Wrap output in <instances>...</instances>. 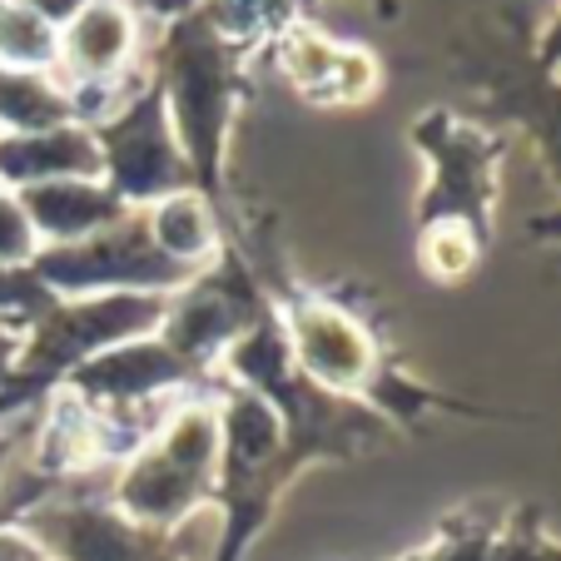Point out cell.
Returning <instances> with one entry per match:
<instances>
[{
  "mask_svg": "<svg viewBox=\"0 0 561 561\" xmlns=\"http://www.w3.org/2000/svg\"><path fill=\"white\" fill-rule=\"evenodd\" d=\"M488 239L472 233L467 224H423L417 229V259H423V274L437 284H457L467 268L482 259Z\"/></svg>",
  "mask_w": 561,
  "mask_h": 561,
  "instance_id": "2e32d148",
  "label": "cell"
},
{
  "mask_svg": "<svg viewBox=\"0 0 561 561\" xmlns=\"http://www.w3.org/2000/svg\"><path fill=\"white\" fill-rule=\"evenodd\" d=\"M408 139L427 170L423 194H417V229L423 224H467L472 233L488 239L507 135H497L492 125H477L447 105H427L413 119Z\"/></svg>",
  "mask_w": 561,
  "mask_h": 561,
  "instance_id": "7a4b0ae2",
  "label": "cell"
},
{
  "mask_svg": "<svg viewBox=\"0 0 561 561\" xmlns=\"http://www.w3.org/2000/svg\"><path fill=\"white\" fill-rule=\"evenodd\" d=\"M274 55V70L284 75V85L298 100L323 110H343V105H368L382 90V60L373 45H353L339 35L318 31L308 15L284 21L264 45Z\"/></svg>",
  "mask_w": 561,
  "mask_h": 561,
  "instance_id": "52a82bcc",
  "label": "cell"
},
{
  "mask_svg": "<svg viewBox=\"0 0 561 561\" xmlns=\"http://www.w3.org/2000/svg\"><path fill=\"white\" fill-rule=\"evenodd\" d=\"M70 119H80V110L60 75L0 65V135H41Z\"/></svg>",
  "mask_w": 561,
  "mask_h": 561,
  "instance_id": "4fadbf2b",
  "label": "cell"
},
{
  "mask_svg": "<svg viewBox=\"0 0 561 561\" xmlns=\"http://www.w3.org/2000/svg\"><path fill=\"white\" fill-rule=\"evenodd\" d=\"M139 214L159 254L190 274H204V264L219 254V204H209L199 190H180Z\"/></svg>",
  "mask_w": 561,
  "mask_h": 561,
  "instance_id": "7c38bea8",
  "label": "cell"
},
{
  "mask_svg": "<svg viewBox=\"0 0 561 561\" xmlns=\"http://www.w3.org/2000/svg\"><path fill=\"white\" fill-rule=\"evenodd\" d=\"M41 233H35L31 214H25L21 194L0 190V268H31L41 254Z\"/></svg>",
  "mask_w": 561,
  "mask_h": 561,
  "instance_id": "e0dca14e",
  "label": "cell"
},
{
  "mask_svg": "<svg viewBox=\"0 0 561 561\" xmlns=\"http://www.w3.org/2000/svg\"><path fill=\"white\" fill-rule=\"evenodd\" d=\"M214 467H219V417L190 403L159 423L135 447V462L119 477V507L135 522H184L209 497Z\"/></svg>",
  "mask_w": 561,
  "mask_h": 561,
  "instance_id": "5b68a950",
  "label": "cell"
},
{
  "mask_svg": "<svg viewBox=\"0 0 561 561\" xmlns=\"http://www.w3.org/2000/svg\"><path fill=\"white\" fill-rule=\"evenodd\" d=\"M531 65H537L541 75H551V80H561V5H557V15L541 25L537 41H531Z\"/></svg>",
  "mask_w": 561,
  "mask_h": 561,
  "instance_id": "ac0fdd59",
  "label": "cell"
},
{
  "mask_svg": "<svg viewBox=\"0 0 561 561\" xmlns=\"http://www.w3.org/2000/svg\"><path fill=\"white\" fill-rule=\"evenodd\" d=\"M0 65L5 70L55 75V65H60V31L50 21H41L21 0H0Z\"/></svg>",
  "mask_w": 561,
  "mask_h": 561,
  "instance_id": "5bb4252c",
  "label": "cell"
},
{
  "mask_svg": "<svg viewBox=\"0 0 561 561\" xmlns=\"http://www.w3.org/2000/svg\"><path fill=\"white\" fill-rule=\"evenodd\" d=\"M0 467H5V437H0Z\"/></svg>",
  "mask_w": 561,
  "mask_h": 561,
  "instance_id": "603a6c76",
  "label": "cell"
},
{
  "mask_svg": "<svg viewBox=\"0 0 561 561\" xmlns=\"http://www.w3.org/2000/svg\"><path fill=\"white\" fill-rule=\"evenodd\" d=\"M199 5L209 11V21L219 25L229 41L249 45V50H264L278 25L304 15L298 11L304 0H199Z\"/></svg>",
  "mask_w": 561,
  "mask_h": 561,
  "instance_id": "9a60e30c",
  "label": "cell"
},
{
  "mask_svg": "<svg viewBox=\"0 0 561 561\" xmlns=\"http://www.w3.org/2000/svg\"><path fill=\"white\" fill-rule=\"evenodd\" d=\"M139 55V11L135 0H90L60 31L55 75L75 95L80 119H100L119 100L129 65Z\"/></svg>",
  "mask_w": 561,
  "mask_h": 561,
  "instance_id": "ba28073f",
  "label": "cell"
},
{
  "mask_svg": "<svg viewBox=\"0 0 561 561\" xmlns=\"http://www.w3.org/2000/svg\"><path fill=\"white\" fill-rule=\"evenodd\" d=\"M100 145V164L115 199H125L129 209H149V204L170 199L180 190H194L190 159L180 149V135L170 125V110L159 95L154 80L135 85L129 95H119L100 119H90Z\"/></svg>",
  "mask_w": 561,
  "mask_h": 561,
  "instance_id": "277c9868",
  "label": "cell"
},
{
  "mask_svg": "<svg viewBox=\"0 0 561 561\" xmlns=\"http://www.w3.org/2000/svg\"><path fill=\"white\" fill-rule=\"evenodd\" d=\"M21 5H31L35 15H41V21H50L55 31H65V25L75 21V15L85 11L90 0H21Z\"/></svg>",
  "mask_w": 561,
  "mask_h": 561,
  "instance_id": "d6986e66",
  "label": "cell"
},
{
  "mask_svg": "<svg viewBox=\"0 0 561 561\" xmlns=\"http://www.w3.org/2000/svg\"><path fill=\"white\" fill-rule=\"evenodd\" d=\"M453 75L477 95L488 119H507L531 139L547 174L561 184V80L531 65V45L522 50L512 35L492 41L482 25L453 41Z\"/></svg>",
  "mask_w": 561,
  "mask_h": 561,
  "instance_id": "3957f363",
  "label": "cell"
},
{
  "mask_svg": "<svg viewBox=\"0 0 561 561\" xmlns=\"http://www.w3.org/2000/svg\"><path fill=\"white\" fill-rule=\"evenodd\" d=\"M363 5H368L378 21H398V15H403V0H363Z\"/></svg>",
  "mask_w": 561,
  "mask_h": 561,
  "instance_id": "7402d4cb",
  "label": "cell"
},
{
  "mask_svg": "<svg viewBox=\"0 0 561 561\" xmlns=\"http://www.w3.org/2000/svg\"><path fill=\"white\" fill-rule=\"evenodd\" d=\"M284 343L294 368L323 392H363L378 378V343L348 308L304 294L284 313Z\"/></svg>",
  "mask_w": 561,
  "mask_h": 561,
  "instance_id": "9c48e42d",
  "label": "cell"
},
{
  "mask_svg": "<svg viewBox=\"0 0 561 561\" xmlns=\"http://www.w3.org/2000/svg\"><path fill=\"white\" fill-rule=\"evenodd\" d=\"M21 348H25V339L11 329V323H0V388H5V378L15 373V358H21Z\"/></svg>",
  "mask_w": 561,
  "mask_h": 561,
  "instance_id": "44dd1931",
  "label": "cell"
},
{
  "mask_svg": "<svg viewBox=\"0 0 561 561\" xmlns=\"http://www.w3.org/2000/svg\"><path fill=\"white\" fill-rule=\"evenodd\" d=\"M100 145L90 119L41 129V135H0V190H35L55 180H100Z\"/></svg>",
  "mask_w": 561,
  "mask_h": 561,
  "instance_id": "30bf717a",
  "label": "cell"
},
{
  "mask_svg": "<svg viewBox=\"0 0 561 561\" xmlns=\"http://www.w3.org/2000/svg\"><path fill=\"white\" fill-rule=\"evenodd\" d=\"M15 194H21L45 249L80 244V239L110 229V224H119L129 214V204L115 199L105 180H55V184H35V190H15Z\"/></svg>",
  "mask_w": 561,
  "mask_h": 561,
  "instance_id": "8fae6325",
  "label": "cell"
},
{
  "mask_svg": "<svg viewBox=\"0 0 561 561\" xmlns=\"http://www.w3.org/2000/svg\"><path fill=\"white\" fill-rule=\"evenodd\" d=\"M199 0H135V11L139 15H154L159 25H170V21H180V15H190Z\"/></svg>",
  "mask_w": 561,
  "mask_h": 561,
  "instance_id": "ffe728a7",
  "label": "cell"
},
{
  "mask_svg": "<svg viewBox=\"0 0 561 561\" xmlns=\"http://www.w3.org/2000/svg\"><path fill=\"white\" fill-rule=\"evenodd\" d=\"M249 45L229 41L204 5L164 25L149 60V80L164 95L170 125L190 159L194 190L209 204L224 199V164L239 110L249 105Z\"/></svg>",
  "mask_w": 561,
  "mask_h": 561,
  "instance_id": "6da1fadb",
  "label": "cell"
},
{
  "mask_svg": "<svg viewBox=\"0 0 561 561\" xmlns=\"http://www.w3.org/2000/svg\"><path fill=\"white\" fill-rule=\"evenodd\" d=\"M50 294H170V288L190 284V268L164 259L145 229V214L129 209L119 224L90 233L80 244H55L41 249L31 264Z\"/></svg>",
  "mask_w": 561,
  "mask_h": 561,
  "instance_id": "8992f818",
  "label": "cell"
}]
</instances>
